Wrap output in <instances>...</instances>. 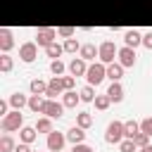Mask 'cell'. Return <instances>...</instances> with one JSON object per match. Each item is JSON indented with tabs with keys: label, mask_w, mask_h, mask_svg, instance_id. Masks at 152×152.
<instances>
[{
	"label": "cell",
	"mask_w": 152,
	"mask_h": 152,
	"mask_svg": "<svg viewBox=\"0 0 152 152\" xmlns=\"http://www.w3.org/2000/svg\"><path fill=\"white\" fill-rule=\"evenodd\" d=\"M104 78H107V64L104 62H90L88 71H86V81L90 86H100Z\"/></svg>",
	"instance_id": "cell-1"
},
{
	"label": "cell",
	"mask_w": 152,
	"mask_h": 152,
	"mask_svg": "<svg viewBox=\"0 0 152 152\" xmlns=\"http://www.w3.org/2000/svg\"><path fill=\"white\" fill-rule=\"evenodd\" d=\"M21 126H24V114H21V109H12L10 114H5V116L0 119V128H2L5 133L19 131Z\"/></svg>",
	"instance_id": "cell-2"
},
{
	"label": "cell",
	"mask_w": 152,
	"mask_h": 152,
	"mask_svg": "<svg viewBox=\"0 0 152 152\" xmlns=\"http://www.w3.org/2000/svg\"><path fill=\"white\" fill-rule=\"evenodd\" d=\"M124 138H126L124 121H109V124H107V131H104V140H107L109 145H119Z\"/></svg>",
	"instance_id": "cell-3"
},
{
	"label": "cell",
	"mask_w": 152,
	"mask_h": 152,
	"mask_svg": "<svg viewBox=\"0 0 152 152\" xmlns=\"http://www.w3.org/2000/svg\"><path fill=\"white\" fill-rule=\"evenodd\" d=\"M97 48H100V62H104V64H112V62H116L119 48L114 45V40H102Z\"/></svg>",
	"instance_id": "cell-4"
},
{
	"label": "cell",
	"mask_w": 152,
	"mask_h": 152,
	"mask_svg": "<svg viewBox=\"0 0 152 152\" xmlns=\"http://www.w3.org/2000/svg\"><path fill=\"white\" fill-rule=\"evenodd\" d=\"M38 43L36 40H26V43H21L19 45V57H21V62H26V64H31L36 57H38Z\"/></svg>",
	"instance_id": "cell-5"
},
{
	"label": "cell",
	"mask_w": 152,
	"mask_h": 152,
	"mask_svg": "<svg viewBox=\"0 0 152 152\" xmlns=\"http://www.w3.org/2000/svg\"><path fill=\"white\" fill-rule=\"evenodd\" d=\"M64 142H66V133H59V131H50L48 133L45 145H48L50 152H62L64 150Z\"/></svg>",
	"instance_id": "cell-6"
},
{
	"label": "cell",
	"mask_w": 152,
	"mask_h": 152,
	"mask_svg": "<svg viewBox=\"0 0 152 152\" xmlns=\"http://www.w3.org/2000/svg\"><path fill=\"white\" fill-rule=\"evenodd\" d=\"M55 38H57V28H50V26H40V28L36 31V43H38L40 48H48L50 43H55Z\"/></svg>",
	"instance_id": "cell-7"
},
{
	"label": "cell",
	"mask_w": 152,
	"mask_h": 152,
	"mask_svg": "<svg viewBox=\"0 0 152 152\" xmlns=\"http://www.w3.org/2000/svg\"><path fill=\"white\" fill-rule=\"evenodd\" d=\"M64 104L62 102H57V100H52V97H48L45 100V104H43V112L40 114H45V116H50V119H59L62 114H64Z\"/></svg>",
	"instance_id": "cell-8"
},
{
	"label": "cell",
	"mask_w": 152,
	"mask_h": 152,
	"mask_svg": "<svg viewBox=\"0 0 152 152\" xmlns=\"http://www.w3.org/2000/svg\"><path fill=\"white\" fill-rule=\"evenodd\" d=\"M135 59H138L135 48H128V45L119 48V55H116V62H119V64H124V66H135Z\"/></svg>",
	"instance_id": "cell-9"
},
{
	"label": "cell",
	"mask_w": 152,
	"mask_h": 152,
	"mask_svg": "<svg viewBox=\"0 0 152 152\" xmlns=\"http://www.w3.org/2000/svg\"><path fill=\"white\" fill-rule=\"evenodd\" d=\"M57 95H64V83H62V76H52L48 81V90H45V97H57Z\"/></svg>",
	"instance_id": "cell-10"
},
{
	"label": "cell",
	"mask_w": 152,
	"mask_h": 152,
	"mask_svg": "<svg viewBox=\"0 0 152 152\" xmlns=\"http://www.w3.org/2000/svg\"><path fill=\"white\" fill-rule=\"evenodd\" d=\"M78 57H83L86 62H95V59H100V48H95L93 43H86V45H81Z\"/></svg>",
	"instance_id": "cell-11"
},
{
	"label": "cell",
	"mask_w": 152,
	"mask_h": 152,
	"mask_svg": "<svg viewBox=\"0 0 152 152\" xmlns=\"http://www.w3.org/2000/svg\"><path fill=\"white\" fill-rule=\"evenodd\" d=\"M86 71H88V62L83 57H74L69 62V74L71 76H86Z\"/></svg>",
	"instance_id": "cell-12"
},
{
	"label": "cell",
	"mask_w": 152,
	"mask_h": 152,
	"mask_svg": "<svg viewBox=\"0 0 152 152\" xmlns=\"http://www.w3.org/2000/svg\"><path fill=\"white\" fill-rule=\"evenodd\" d=\"M66 140H69L71 145L86 142V128H81V126H71V128L66 131Z\"/></svg>",
	"instance_id": "cell-13"
},
{
	"label": "cell",
	"mask_w": 152,
	"mask_h": 152,
	"mask_svg": "<svg viewBox=\"0 0 152 152\" xmlns=\"http://www.w3.org/2000/svg\"><path fill=\"white\" fill-rule=\"evenodd\" d=\"M124 45H128V48H138V45H142V33L135 31V28L126 31V33H124Z\"/></svg>",
	"instance_id": "cell-14"
},
{
	"label": "cell",
	"mask_w": 152,
	"mask_h": 152,
	"mask_svg": "<svg viewBox=\"0 0 152 152\" xmlns=\"http://www.w3.org/2000/svg\"><path fill=\"white\" fill-rule=\"evenodd\" d=\"M14 48V38L10 28H0V52H10Z\"/></svg>",
	"instance_id": "cell-15"
},
{
	"label": "cell",
	"mask_w": 152,
	"mask_h": 152,
	"mask_svg": "<svg viewBox=\"0 0 152 152\" xmlns=\"http://www.w3.org/2000/svg\"><path fill=\"white\" fill-rule=\"evenodd\" d=\"M78 102H81V93H76V90H64V95H62V104H64L66 109H76Z\"/></svg>",
	"instance_id": "cell-16"
},
{
	"label": "cell",
	"mask_w": 152,
	"mask_h": 152,
	"mask_svg": "<svg viewBox=\"0 0 152 152\" xmlns=\"http://www.w3.org/2000/svg\"><path fill=\"white\" fill-rule=\"evenodd\" d=\"M36 135H38V128H36V126H21V128H19V140H21V142H28V145H31V142L36 140Z\"/></svg>",
	"instance_id": "cell-17"
},
{
	"label": "cell",
	"mask_w": 152,
	"mask_h": 152,
	"mask_svg": "<svg viewBox=\"0 0 152 152\" xmlns=\"http://www.w3.org/2000/svg\"><path fill=\"white\" fill-rule=\"evenodd\" d=\"M124 64H119V62H112V64H107V78H112V81H121V76H124Z\"/></svg>",
	"instance_id": "cell-18"
},
{
	"label": "cell",
	"mask_w": 152,
	"mask_h": 152,
	"mask_svg": "<svg viewBox=\"0 0 152 152\" xmlns=\"http://www.w3.org/2000/svg\"><path fill=\"white\" fill-rule=\"evenodd\" d=\"M107 95L112 97V102H121L124 100V86L119 81H112V86L107 88Z\"/></svg>",
	"instance_id": "cell-19"
},
{
	"label": "cell",
	"mask_w": 152,
	"mask_h": 152,
	"mask_svg": "<svg viewBox=\"0 0 152 152\" xmlns=\"http://www.w3.org/2000/svg\"><path fill=\"white\" fill-rule=\"evenodd\" d=\"M7 100H10V104H12L14 109H24V107H28V97H26L24 93H12Z\"/></svg>",
	"instance_id": "cell-20"
},
{
	"label": "cell",
	"mask_w": 152,
	"mask_h": 152,
	"mask_svg": "<svg viewBox=\"0 0 152 152\" xmlns=\"http://www.w3.org/2000/svg\"><path fill=\"white\" fill-rule=\"evenodd\" d=\"M45 100H48L45 95H31V97H28V109H31V112H36V114H40V112H43Z\"/></svg>",
	"instance_id": "cell-21"
},
{
	"label": "cell",
	"mask_w": 152,
	"mask_h": 152,
	"mask_svg": "<svg viewBox=\"0 0 152 152\" xmlns=\"http://www.w3.org/2000/svg\"><path fill=\"white\" fill-rule=\"evenodd\" d=\"M62 52H64V45H59L57 40H55V43H50V45L45 48V55H48L50 59H59V57H62Z\"/></svg>",
	"instance_id": "cell-22"
},
{
	"label": "cell",
	"mask_w": 152,
	"mask_h": 152,
	"mask_svg": "<svg viewBox=\"0 0 152 152\" xmlns=\"http://www.w3.org/2000/svg\"><path fill=\"white\" fill-rule=\"evenodd\" d=\"M28 88H31V95H45V90H48V83H45L43 78H33V81L28 83Z\"/></svg>",
	"instance_id": "cell-23"
},
{
	"label": "cell",
	"mask_w": 152,
	"mask_h": 152,
	"mask_svg": "<svg viewBox=\"0 0 152 152\" xmlns=\"http://www.w3.org/2000/svg\"><path fill=\"white\" fill-rule=\"evenodd\" d=\"M76 126H81V128L88 131V128L93 126V114H90V112H78V114H76Z\"/></svg>",
	"instance_id": "cell-24"
},
{
	"label": "cell",
	"mask_w": 152,
	"mask_h": 152,
	"mask_svg": "<svg viewBox=\"0 0 152 152\" xmlns=\"http://www.w3.org/2000/svg\"><path fill=\"white\" fill-rule=\"evenodd\" d=\"M36 128H38V133H50V131H55V128H52V119L45 116V114L36 121Z\"/></svg>",
	"instance_id": "cell-25"
},
{
	"label": "cell",
	"mask_w": 152,
	"mask_h": 152,
	"mask_svg": "<svg viewBox=\"0 0 152 152\" xmlns=\"http://www.w3.org/2000/svg\"><path fill=\"white\" fill-rule=\"evenodd\" d=\"M14 147H17L14 138H12L10 133H5V135L0 138V152H14Z\"/></svg>",
	"instance_id": "cell-26"
},
{
	"label": "cell",
	"mask_w": 152,
	"mask_h": 152,
	"mask_svg": "<svg viewBox=\"0 0 152 152\" xmlns=\"http://www.w3.org/2000/svg\"><path fill=\"white\" fill-rule=\"evenodd\" d=\"M95 109H100V112H104V109H109V104H112V97L104 93V95H95Z\"/></svg>",
	"instance_id": "cell-27"
},
{
	"label": "cell",
	"mask_w": 152,
	"mask_h": 152,
	"mask_svg": "<svg viewBox=\"0 0 152 152\" xmlns=\"http://www.w3.org/2000/svg\"><path fill=\"white\" fill-rule=\"evenodd\" d=\"M124 131H126V138H135L138 133H140V124L138 121H124Z\"/></svg>",
	"instance_id": "cell-28"
},
{
	"label": "cell",
	"mask_w": 152,
	"mask_h": 152,
	"mask_svg": "<svg viewBox=\"0 0 152 152\" xmlns=\"http://www.w3.org/2000/svg\"><path fill=\"white\" fill-rule=\"evenodd\" d=\"M78 93H81V102H93L95 100V86H90V83L83 86Z\"/></svg>",
	"instance_id": "cell-29"
},
{
	"label": "cell",
	"mask_w": 152,
	"mask_h": 152,
	"mask_svg": "<svg viewBox=\"0 0 152 152\" xmlns=\"http://www.w3.org/2000/svg\"><path fill=\"white\" fill-rule=\"evenodd\" d=\"M12 66H14V62H12L10 52H2V57H0V71H2V74H10Z\"/></svg>",
	"instance_id": "cell-30"
},
{
	"label": "cell",
	"mask_w": 152,
	"mask_h": 152,
	"mask_svg": "<svg viewBox=\"0 0 152 152\" xmlns=\"http://www.w3.org/2000/svg\"><path fill=\"white\" fill-rule=\"evenodd\" d=\"M81 50V43L76 40V38H66L64 40V52H71V55H76Z\"/></svg>",
	"instance_id": "cell-31"
},
{
	"label": "cell",
	"mask_w": 152,
	"mask_h": 152,
	"mask_svg": "<svg viewBox=\"0 0 152 152\" xmlns=\"http://www.w3.org/2000/svg\"><path fill=\"white\" fill-rule=\"evenodd\" d=\"M66 69H69V66H64V62H62V59H52V62H50V71H52L55 76H62Z\"/></svg>",
	"instance_id": "cell-32"
},
{
	"label": "cell",
	"mask_w": 152,
	"mask_h": 152,
	"mask_svg": "<svg viewBox=\"0 0 152 152\" xmlns=\"http://www.w3.org/2000/svg\"><path fill=\"white\" fill-rule=\"evenodd\" d=\"M119 150H121V152H135L138 145L133 142V138H124V140L119 142Z\"/></svg>",
	"instance_id": "cell-33"
},
{
	"label": "cell",
	"mask_w": 152,
	"mask_h": 152,
	"mask_svg": "<svg viewBox=\"0 0 152 152\" xmlns=\"http://www.w3.org/2000/svg\"><path fill=\"white\" fill-rule=\"evenodd\" d=\"M74 33H76L74 26H59L57 28V36H62V38H74Z\"/></svg>",
	"instance_id": "cell-34"
},
{
	"label": "cell",
	"mask_w": 152,
	"mask_h": 152,
	"mask_svg": "<svg viewBox=\"0 0 152 152\" xmlns=\"http://www.w3.org/2000/svg\"><path fill=\"white\" fill-rule=\"evenodd\" d=\"M140 131H142V133H147V135L152 138V116H145V119L140 121Z\"/></svg>",
	"instance_id": "cell-35"
},
{
	"label": "cell",
	"mask_w": 152,
	"mask_h": 152,
	"mask_svg": "<svg viewBox=\"0 0 152 152\" xmlns=\"http://www.w3.org/2000/svg\"><path fill=\"white\" fill-rule=\"evenodd\" d=\"M133 142H135V145H138V147H142V145H147V142H150V135H147V133H142V131H140V133H138V135H135V138H133Z\"/></svg>",
	"instance_id": "cell-36"
},
{
	"label": "cell",
	"mask_w": 152,
	"mask_h": 152,
	"mask_svg": "<svg viewBox=\"0 0 152 152\" xmlns=\"http://www.w3.org/2000/svg\"><path fill=\"white\" fill-rule=\"evenodd\" d=\"M62 83H64V90H74L76 78H74V76H62Z\"/></svg>",
	"instance_id": "cell-37"
},
{
	"label": "cell",
	"mask_w": 152,
	"mask_h": 152,
	"mask_svg": "<svg viewBox=\"0 0 152 152\" xmlns=\"http://www.w3.org/2000/svg\"><path fill=\"white\" fill-rule=\"evenodd\" d=\"M71 152H95L90 145H86V142H78V145H74L71 147Z\"/></svg>",
	"instance_id": "cell-38"
},
{
	"label": "cell",
	"mask_w": 152,
	"mask_h": 152,
	"mask_svg": "<svg viewBox=\"0 0 152 152\" xmlns=\"http://www.w3.org/2000/svg\"><path fill=\"white\" fill-rule=\"evenodd\" d=\"M14 152H33V150H31V145H28V142H21V140H19V142H17V147H14Z\"/></svg>",
	"instance_id": "cell-39"
},
{
	"label": "cell",
	"mask_w": 152,
	"mask_h": 152,
	"mask_svg": "<svg viewBox=\"0 0 152 152\" xmlns=\"http://www.w3.org/2000/svg\"><path fill=\"white\" fill-rule=\"evenodd\" d=\"M142 45H145L147 50H152V31H147V33L142 36Z\"/></svg>",
	"instance_id": "cell-40"
},
{
	"label": "cell",
	"mask_w": 152,
	"mask_h": 152,
	"mask_svg": "<svg viewBox=\"0 0 152 152\" xmlns=\"http://www.w3.org/2000/svg\"><path fill=\"white\" fill-rule=\"evenodd\" d=\"M7 107H10V100H0V116L10 114V112H7Z\"/></svg>",
	"instance_id": "cell-41"
},
{
	"label": "cell",
	"mask_w": 152,
	"mask_h": 152,
	"mask_svg": "<svg viewBox=\"0 0 152 152\" xmlns=\"http://www.w3.org/2000/svg\"><path fill=\"white\" fill-rule=\"evenodd\" d=\"M138 152H152V142H147V145H142V147H138Z\"/></svg>",
	"instance_id": "cell-42"
}]
</instances>
